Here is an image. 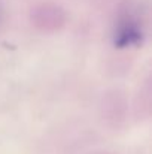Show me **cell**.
<instances>
[{"label":"cell","mask_w":152,"mask_h":154,"mask_svg":"<svg viewBox=\"0 0 152 154\" xmlns=\"http://www.w3.org/2000/svg\"><path fill=\"white\" fill-rule=\"evenodd\" d=\"M142 39H143V32L139 27V24L134 21L125 20L116 27L113 44L118 48H127V47L139 44Z\"/></svg>","instance_id":"1"}]
</instances>
